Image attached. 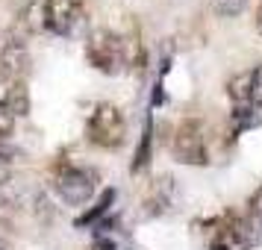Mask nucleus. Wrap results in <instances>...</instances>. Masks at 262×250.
Instances as JSON below:
<instances>
[{"label": "nucleus", "instance_id": "obj_1", "mask_svg": "<svg viewBox=\"0 0 262 250\" xmlns=\"http://www.w3.org/2000/svg\"><path fill=\"white\" fill-rule=\"evenodd\" d=\"M85 62L95 71L106 77H118L127 71V50H124V36L109 30V27H95L85 36Z\"/></svg>", "mask_w": 262, "mask_h": 250}, {"label": "nucleus", "instance_id": "obj_2", "mask_svg": "<svg viewBox=\"0 0 262 250\" xmlns=\"http://www.w3.org/2000/svg\"><path fill=\"white\" fill-rule=\"evenodd\" d=\"M127 132H130L127 115L115 103H106V100L97 103L85 118V139L100 150H118L127 142Z\"/></svg>", "mask_w": 262, "mask_h": 250}, {"label": "nucleus", "instance_id": "obj_3", "mask_svg": "<svg viewBox=\"0 0 262 250\" xmlns=\"http://www.w3.org/2000/svg\"><path fill=\"white\" fill-rule=\"evenodd\" d=\"M171 156L189 168L209 165V132L201 118H183L177 124L171 135Z\"/></svg>", "mask_w": 262, "mask_h": 250}, {"label": "nucleus", "instance_id": "obj_4", "mask_svg": "<svg viewBox=\"0 0 262 250\" xmlns=\"http://www.w3.org/2000/svg\"><path fill=\"white\" fill-rule=\"evenodd\" d=\"M45 30L59 38L89 36V12L80 0H45Z\"/></svg>", "mask_w": 262, "mask_h": 250}, {"label": "nucleus", "instance_id": "obj_5", "mask_svg": "<svg viewBox=\"0 0 262 250\" xmlns=\"http://www.w3.org/2000/svg\"><path fill=\"white\" fill-rule=\"evenodd\" d=\"M53 189L68 206H85L97 194V171L85 165H59L53 174Z\"/></svg>", "mask_w": 262, "mask_h": 250}, {"label": "nucleus", "instance_id": "obj_6", "mask_svg": "<svg viewBox=\"0 0 262 250\" xmlns=\"http://www.w3.org/2000/svg\"><path fill=\"white\" fill-rule=\"evenodd\" d=\"M33 68V56L30 48L21 38H9L0 48V74H6L9 80H27V74Z\"/></svg>", "mask_w": 262, "mask_h": 250}, {"label": "nucleus", "instance_id": "obj_7", "mask_svg": "<svg viewBox=\"0 0 262 250\" xmlns=\"http://www.w3.org/2000/svg\"><path fill=\"white\" fill-rule=\"evenodd\" d=\"M150 159H154V115L147 112V118H144V130H142V135H139L136 153H133V165H130V171H133V174L144 171V168L150 165Z\"/></svg>", "mask_w": 262, "mask_h": 250}, {"label": "nucleus", "instance_id": "obj_8", "mask_svg": "<svg viewBox=\"0 0 262 250\" xmlns=\"http://www.w3.org/2000/svg\"><path fill=\"white\" fill-rule=\"evenodd\" d=\"M115 200H118V191H115V189L100 191V197L95 200V206H92V209H85V212L77 218V226H89V224L95 226V224H100V218L112 209V203H115Z\"/></svg>", "mask_w": 262, "mask_h": 250}, {"label": "nucleus", "instance_id": "obj_9", "mask_svg": "<svg viewBox=\"0 0 262 250\" xmlns=\"http://www.w3.org/2000/svg\"><path fill=\"white\" fill-rule=\"evenodd\" d=\"M230 124H233V132H248V130H253V127L262 124V115L253 103H248V106H233L230 109Z\"/></svg>", "mask_w": 262, "mask_h": 250}, {"label": "nucleus", "instance_id": "obj_10", "mask_svg": "<svg viewBox=\"0 0 262 250\" xmlns=\"http://www.w3.org/2000/svg\"><path fill=\"white\" fill-rule=\"evenodd\" d=\"M227 97L233 106H248L250 103V71H242L227 80Z\"/></svg>", "mask_w": 262, "mask_h": 250}, {"label": "nucleus", "instance_id": "obj_11", "mask_svg": "<svg viewBox=\"0 0 262 250\" xmlns=\"http://www.w3.org/2000/svg\"><path fill=\"white\" fill-rule=\"evenodd\" d=\"M21 27L27 33H45V0H30L21 9Z\"/></svg>", "mask_w": 262, "mask_h": 250}, {"label": "nucleus", "instance_id": "obj_12", "mask_svg": "<svg viewBox=\"0 0 262 250\" xmlns=\"http://www.w3.org/2000/svg\"><path fill=\"white\" fill-rule=\"evenodd\" d=\"M30 106H33V100H30V88H27V80H18L12 88V97H9V112H12L15 118H27L30 115Z\"/></svg>", "mask_w": 262, "mask_h": 250}, {"label": "nucleus", "instance_id": "obj_13", "mask_svg": "<svg viewBox=\"0 0 262 250\" xmlns=\"http://www.w3.org/2000/svg\"><path fill=\"white\" fill-rule=\"evenodd\" d=\"M250 0H209V9L218 18H238V15L248 9Z\"/></svg>", "mask_w": 262, "mask_h": 250}, {"label": "nucleus", "instance_id": "obj_14", "mask_svg": "<svg viewBox=\"0 0 262 250\" xmlns=\"http://www.w3.org/2000/svg\"><path fill=\"white\" fill-rule=\"evenodd\" d=\"M250 103L262 109V62L256 68H250Z\"/></svg>", "mask_w": 262, "mask_h": 250}, {"label": "nucleus", "instance_id": "obj_15", "mask_svg": "<svg viewBox=\"0 0 262 250\" xmlns=\"http://www.w3.org/2000/svg\"><path fill=\"white\" fill-rule=\"evenodd\" d=\"M15 115L9 109H0V142H9V135L15 132Z\"/></svg>", "mask_w": 262, "mask_h": 250}, {"label": "nucleus", "instance_id": "obj_16", "mask_svg": "<svg viewBox=\"0 0 262 250\" xmlns=\"http://www.w3.org/2000/svg\"><path fill=\"white\" fill-rule=\"evenodd\" d=\"M18 80H9L6 74H0V109H6L9 106V97H12V88Z\"/></svg>", "mask_w": 262, "mask_h": 250}, {"label": "nucleus", "instance_id": "obj_17", "mask_svg": "<svg viewBox=\"0 0 262 250\" xmlns=\"http://www.w3.org/2000/svg\"><path fill=\"white\" fill-rule=\"evenodd\" d=\"M248 215H250V218H256V221L262 224V186L253 191V194H250V200H248Z\"/></svg>", "mask_w": 262, "mask_h": 250}, {"label": "nucleus", "instance_id": "obj_18", "mask_svg": "<svg viewBox=\"0 0 262 250\" xmlns=\"http://www.w3.org/2000/svg\"><path fill=\"white\" fill-rule=\"evenodd\" d=\"M15 150L9 147V142H0V162H12Z\"/></svg>", "mask_w": 262, "mask_h": 250}, {"label": "nucleus", "instance_id": "obj_19", "mask_svg": "<svg viewBox=\"0 0 262 250\" xmlns=\"http://www.w3.org/2000/svg\"><path fill=\"white\" fill-rule=\"evenodd\" d=\"M0 250H12V244H9V238L0 236Z\"/></svg>", "mask_w": 262, "mask_h": 250}, {"label": "nucleus", "instance_id": "obj_20", "mask_svg": "<svg viewBox=\"0 0 262 250\" xmlns=\"http://www.w3.org/2000/svg\"><path fill=\"white\" fill-rule=\"evenodd\" d=\"M256 30H259V33H262V6H259V9H256Z\"/></svg>", "mask_w": 262, "mask_h": 250}]
</instances>
